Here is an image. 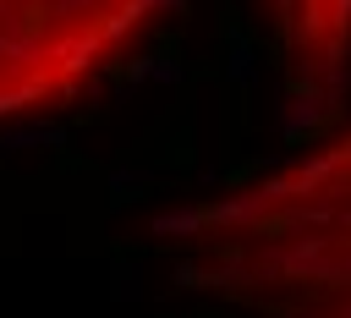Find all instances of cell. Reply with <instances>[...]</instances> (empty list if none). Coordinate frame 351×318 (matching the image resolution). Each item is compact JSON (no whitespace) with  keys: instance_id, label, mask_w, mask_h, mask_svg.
Listing matches in <instances>:
<instances>
[{"instance_id":"1","label":"cell","mask_w":351,"mask_h":318,"mask_svg":"<svg viewBox=\"0 0 351 318\" xmlns=\"http://www.w3.org/2000/svg\"><path fill=\"white\" fill-rule=\"evenodd\" d=\"M170 252L252 318H351V132L186 214Z\"/></svg>"},{"instance_id":"2","label":"cell","mask_w":351,"mask_h":318,"mask_svg":"<svg viewBox=\"0 0 351 318\" xmlns=\"http://www.w3.org/2000/svg\"><path fill=\"white\" fill-rule=\"evenodd\" d=\"M170 0H0V121L71 99Z\"/></svg>"},{"instance_id":"3","label":"cell","mask_w":351,"mask_h":318,"mask_svg":"<svg viewBox=\"0 0 351 318\" xmlns=\"http://www.w3.org/2000/svg\"><path fill=\"white\" fill-rule=\"evenodd\" d=\"M280 44L296 71L329 77L351 55V0H269Z\"/></svg>"}]
</instances>
